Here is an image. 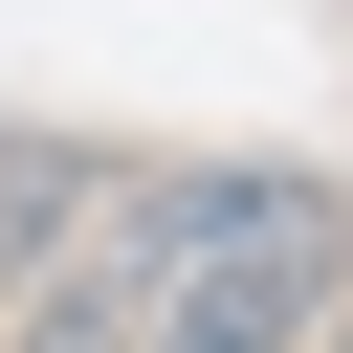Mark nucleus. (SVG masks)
<instances>
[{
	"instance_id": "1",
	"label": "nucleus",
	"mask_w": 353,
	"mask_h": 353,
	"mask_svg": "<svg viewBox=\"0 0 353 353\" xmlns=\"http://www.w3.org/2000/svg\"><path fill=\"white\" fill-rule=\"evenodd\" d=\"M331 309H353V199L287 154H199L176 265H154V353H331Z\"/></svg>"
},
{
	"instance_id": "2",
	"label": "nucleus",
	"mask_w": 353,
	"mask_h": 353,
	"mask_svg": "<svg viewBox=\"0 0 353 353\" xmlns=\"http://www.w3.org/2000/svg\"><path fill=\"white\" fill-rule=\"evenodd\" d=\"M154 265H176V154H88L44 265L0 287V353H154Z\"/></svg>"
},
{
	"instance_id": "3",
	"label": "nucleus",
	"mask_w": 353,
	"mask_h": 353,
	"mask_svg": "<svg viewBox=\"0 0 353 353\" xmlns=\"http://www.w3.org/2000/svg\"><path fill=\"white\" fill-rule=\"evenodd\" d=\"M66 199H88V154H66V132H0V287L44 265V221H66Z\"/></svg>"
},
{
	"instance_id": "4",
	"label": "nucleus",
	"mask_w": 353,
	"mask_h": 353,
	"mask_svg": "<svg viewBox=\"0 0 353 353\" xmlns=\"http://www.w3.org/2000/svg\"><path fill=\"white\" fill-rule=\"evenodd\" d=\"M331 353H353V309H331Z\"/></svg>"
}]
</instances>
